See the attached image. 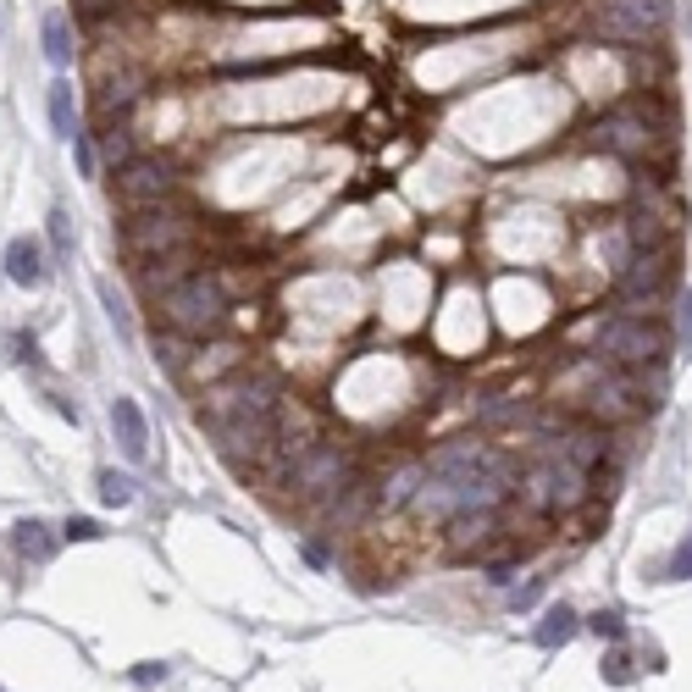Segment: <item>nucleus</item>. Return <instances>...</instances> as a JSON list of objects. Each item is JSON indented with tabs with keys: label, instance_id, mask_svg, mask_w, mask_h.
<instances>
[{
	"label": "nucleus",
	"instance_id": "3",
	"mask_svg": "<svg viewBox=\"0 0 692 692\" xmlns=\"http://www.w3.org/2000/svg\"><path fill=\"white\" fill-rule=\"evenodd\" d=\"M670 23V0H598L593 28L615 45H643V39L665 34Z\"/></svg>",
	"mask_w": 692,
	"mask_h": 692
},
{
	"label": "nucleus",
	"instance_id": "4",
	"mask_svg": "<svg viewBox=\"0 0 692 692\" xmlns=\"http://www.w3.org/2000/svg\"><path fill=\"white\" fill-rule=\"evenodd\" d=\"M598 349H604L615 366H654L665 355V333L643 316H615V322L598 327Z\"/></svg>",
	"mask_w": 692,
	"mask_h": 692
},
{
	"label": "nucleus",
	"instance_id": "6",
	"mask_svg": "<svg viewBox=\"0 0 692 692\" xmlns=\"http://www.w3.org/2000/svg\"><path fill=\"white\" fill-rule=\"evenodd\" d=\"M122 239H128V250H139V255H167L189 239V222L161 211V205H150V211H139L128 227H122Z\"/></svg>",
	"mask_w": 692,
	"mask_h": 692
},
{
	"label": "nucleus",
	"instance_id": "11",
	"mask_svg": "<svg viewBox=\"0 0 692 692\" xmlns=\"http://www.w3.org/2000/svg\"><path fill=\"white\" fill-rule=\"evenodd\" d=\"M665 294V261L659 255H637V261L621 266V299L626 305H643V299Z\"/></svg>",
	"mask_w": 692,
	"mask_h": 692
},
{
	"label": "nucleus",
	"instance_id": "22",
	"mask_svg": "<svg viewBox=\"0 0 692 692\" xmlns=\"http://www.w3.org/2000/svg\"><path fill=\"white\" fill-rule=\"evenodd\" d=\"M604 681H609V687H626V681H632V659H626V654H609L604 659Z\"/></svg>",
	"mask_w": 692,
	"mask_h": 692
},
{
	"label": "nucleus",
	"instance_id": "16",
	"mask_svg": "<svg viewBox=\"0 0 692 692\" xmlns=\"http://www.w3.org/2000/svg\"><path fill=\"white\" fill-rule=\"evenodd\" d=\"M39 39H45V61L50 67H67L72 61V39H67V17L61 12H45V23H39Z\"/></svg>",
	"mask_w": 692,
	"mask_h": 692
},
{
	"label": "nucleus",
	"instance_id": "20",
	"mask_svg": "<svg viewBox=\"0 0 692 692\" xmlns=\"http://www.w3.org/2000/svg\"><path fill=\"white\" fill-rule=\"evenodd\" d=\"M587 626H593L598 637H609V643H621V637H626V626H621V615H615V609H598Z\"/></svg>",
	"mask_w": 692,
	"mask_h": 692
},
{
	"label": "nucleus",
	"instance_id": "12",
	"mask_svg": "<svg viewBox=\"0 0 692 692\" xmlns=\"http://www.w3.org/2000/svg\"><path fill=\"white\" fill-rule=\"evenodd\" d=\"M6 277H12L17 288H39V283H45V255H39V239L17 233V239L6 244Z\"/></svg>",
	"mask_w": 692,
	"mask_h": 692
},
{
	"label": "nucleus",
	"instance_id": "14",
	"mask_svg": "<svg viewBox=\"0 0 692 692\" xmlns=\"http://www.w3.org/2000/svg\"><path fill=\"white\" fill-rule=\"evenodd\" d=\"M50 128H56V139H78V100H72L67 78L50 84Z\"/></svg>",
	"mask_w": 692,
	"mask_h": 692
},
{
	"label": "nucleus",
	"instance_id": "26",
	"mask_svg": "<svg viewBox=\"0 0 692 692\" xmlns=\"http://www.w3.org/2000/svg\"><path fill=\"white\" fill-rule=\"evenodd\" d=\"M133 681H139V687H156V681H167V665H139Z\"/></svg>",
	"mask_w": 692,
	"mask_h": 692
},
{
	"label": "nucleus",
	"instance_id": "13",
	"mask_svg": "<svg viewBox=\"0 0 692 692\" xmlns=\"http://www.w3.org/2000/svg\"><path fill=\"white\" fill-rule=\"evenodd\" d=\"M576 632H582V615H576L571 604H549V609H543V621H537V632H532V637H537V648H565Z\"/></svg>",
	"mask_w": 692,
	"mask_h": 692
},
{
	"label": "nucleus",
	"instance_id": "2",
	"mask_svg": "<svg viewBox=\"0 0 692 692\" xmlns=\"http://www.w3.org/2000/svg\"><path fill=\"white\" fill-rule=\"evenodd\" d=\"M277 416V377L266 371H239L233 382H222L211 399H205V427H222V421H272Z\"/></svg>",
	"mask_w": 692,
	"mask_h": 692
},
{
	"label": "nucleus",
	"instance_id": "19",
	"mask_svg": "<svg viewBox=\"0 0 692 692\" xmlns=\"http://www.w3.org/2000/svg\"><path fill=\"white\" fill-rule=\"evenodd\" d=\"M100 499L111 510H128L133 504V477H117V471H100Z\"/></svg>",
	"mask_w": 692,
	"mask_h": 692
},
{
	"label": "nucleus",
	"instance_id": "29",
	"mask_svg": "<svg viewBox=\"0 0 692 692\" xmlns=\"http://www.w3.org/2000/svg\"><path fill=\"white\" fill-rule=\"evenodd\" d=\"M681 344H692V294L681 299Z\"/></svg>",
	"mask_w": 692,
	"mask_h": 692
},
{
	"label": "nucleus",
	"instance_id": "7",
	"mask_svg": "<svg viewBox=\"0 0 692 692\" xmlns=\"http://www.w3.org/2000/svg\"><path fill=\"white\" fill-rule=\"evenodd\" d=\"M117 194L133 211H150V205H161L172 194V172L161 167V161H128V167L117 172Z\"/></svg>",
	"mask_w": 692,
	"mask_h": 692
},
{
	"label": "nucleus",
	"instance_id": "24",
	"mask_svg": "<svg viewBox=\"0 0 692 692\" xmlns=\"http://www.w3.org/2000/svg\"><path fill=\"white\" fill-rule=\"evenodd\" d=\"M106 156H111V161H122V167L133 161V144H128V133H122V128H117V133H106Z\"/></svg>",
	"mask_w": 692,
	"mask_h": 692
},
{
	"label": "nucleus",
	"instance_id": "8",
	"mask_svg": "<svg viewBox=\"0 0 692 692\" xmlns=\"http://www.w3.org/2000/svg\"><path fill=\"white\" fill-rule=\"evenodd\" d=\"M349 471V454L344 449H305L299 454V466H294V488L299 493H327L338 488Z\"/></svg>",
	"mask_w": 692,
	"mask_h": 692
},
{
	"label": "nucleus",
	"instance_id": "15",
	"mask_svg": "<svg viewBox=\"0 0 692 692\" xmlns=\"http://www.w3.org/2000/svg\"><path fill=\"white\" fill-rule=\"evenodd\" d=\"M12 532H17V537H12L17 554H28L34 565H45L50 554H56V537H50V526H45V521H17Z\"/></svg>",
	"mask_w": 692,
	"mask_h": 692
},
{
	"label": "nucleus",
	"instance_id": "10",
	"mask_svg": "<svg viewBox=\"0 0 692 692\" xmlns=\"http://www.w3.org/2000/svg\"><path fill=\"white\" fill-rule=\"evenodd\" d=\"M593 139L604 144V150H615V156H637L648 144V122L632 117V111H609V117L593 128Z\"/></svg>",
	"mask_w": 692,
	"mask_h": 692
},
{
	"label": "nucleus",
	"instance_id": "9",
	"mask_svg": "<svg viewBox=\"0 0 692 692\" xmlns=\"http://www.w3.org/2000/svg\"><path fill=\"white\" fill-rule=\"evenodd\" d=\"M111 432H117L122 454H128L133 466H144V454H150V427H144V410L133 399H111Z\"/></svg>",
	"mask_w": 692,
	"mask_h": 692
},
{
	"label": "nucleus",
	"instance_id": "23",
	"mask_svg": "<svg viewBox=\"0 0 692 692\" xmlns=\"http://www.w3.org/2000/svg\"><path fill=\"white\" fill-rule=\"evenodd\" d=\"M50 239H56V255H72V222L61 211H50Z\"/></svg>",
	"mask_w": 692,
	"mask_h": 692
},
{
	"label": "nucleus",
	"instance_id": "25",
	"mask_svg": "<svg viewBox=\"0 0 692 692\" xmlns=\"http://www.w3.org/2000/svg\"><path fill=\"white\" fill-rule=\"evenodd\" d=\"M72 156H78V172H84V178H95V150H89V133H78V139H72Z\"/></svg>",
	"mask_w": 692,
	"mask_h": 692
},
{
	"label": "nucleus",
	"instance_id": "27",
	"mask_svg": "<svg viewBox=\"0 0 692 692\" xmlns=\"http://www.w3.org/2000/svg\"><path fill=\"white\" fill-rule=\"evenodd\" d=\"M537 593H543V582H526V587H515L510 604H515V609H532V604H537Z\"/></svg>",
	"mask_w": 692,
	"mask_h": 692
},
{
	"label": "nucleus",
	"instance_id": "1",
	"mask_svg": "<svg viewBox=\"0 0 692 692\" xmlns=\"http://www.w3.org/2000/svg\"><path fill=\"white\" fill-rule=\"evenodd\" d=\"M161 305H167L172 333H183V338L211 333V327L227 316V294H222V283H216V277H205V272H189L183 283H172L167 294H161Z\"/></svg>",
	"mask_w": 692,
	"mask_h": 692
},
{
	"label": "nucleus",
	"instance_id": "21",
	"mask_svg": "<svg viewBox=\"0 0 692 692\" xmlns=\"http://www.w3.org/2000/svg\"><path fill=\"white\" fill-rule=\"evenodd\" d=\"M61 537H67V543H95V537H100V521H89V515H72Z\"/></svg>",
	"mask_w": 692,
	"mask_h": 692
},
{
	"label": "nucleus",
	"instance_id": "5",
	"mask_svg": "<svg viewBox=\"0 0 692 692\" xmlns=\"http://www.w3.org/2000/svg\"><path fill=\"white\" fill-rule=\"evenodd\" d=\"M526 499H532L537 510H571V504L582 499V466H576L571 454L549 449V460L526 477Z\"/></svg>",
	"mask_w": 692,
	"mask_h": 692
},
{
	"label": "nucleus",
	"instance_id": "18",
	"mask_svg": "<svg viewBox=\"0 0 692 692\" xmlns=\"http://www.w3.org/2000/svg\"><path fill=\"white\" fill-rule=\"evenodd\" d=\"M95 294H100V305H106V322L117 327V338H122V344H133V316H128V305H122V294L106 283V277L95 283Z\"/></svg>",
	"mask_w": 692,
	"mask_h": 692
},
{
	"label": "nucleus",
	"instance_id": "17",
	"mask_svg": "<svg viewBox=\"0 0 692 692\" xmlns=\"http://www.w3.org/2000/svg\"><path fill=\"white\" fill-rule=\"evenodd\" d=\"M421 482H427V471H421V466H405L394 482H388V488H382V510H405V504H416Z\"/></svg>",
	"mask_w": 692,
	"mask_h": 692
},
{
	"label": "nucleus",
	"instance_id": "28",
	"mask_svg": "<svg viewBox=\"0 0 692 692\" xmlns=\"http://www.w3.org/2000/svg\"><path fill=\"white\" fill-rule=\"evenodd\" d=\"M670 576H692V537L681 543V554L670 560Z\"/></svg>",
	"mask_w": 692,
	"mask_h": 692
}]
</instances>
